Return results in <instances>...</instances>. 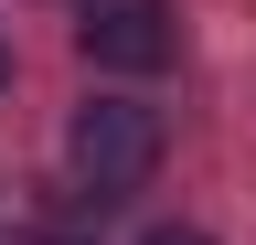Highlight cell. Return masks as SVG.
<instances>
[{
    "mask_svg": "<svg viewBox=\"0 0 256 245\" xmlns=\"http://www.w3.org/2000/svg\"><path fill=\"white\" fill-rule=\"evenodd\" d=\"M160 149H171V128H160V107H139V96H86V107H75V128H64L75 192H86L96 213L128 203V192H150Z\"/></svg>",
    "mask_w": 256,
    "mask_h": 245,
    "instance_id": "cell-1",
    "label": "cell"
},
{
    "mask_svg": "<svg viewBox=\"0 0 256 245\" xmlns=\"http://www.w3.org/2000/svg\"><path fill=\"white\" fill-rule=\"evenodd\" d=\"M0 85H11V43H0Z\"/></svg>",
    "mask_w": 256,
    "mask_h": 245,
    "instance_id": "cell-5",
    "label": "cell"
},
{
    "mask_svg": "<svg viewBox=\"0 0 256 245\" xmlns=\"http://www.w3.org/2000/svg\"><path fill=\"white\" fill-rule=\"evenodd\" d=\"M139 245H214V235H203V224H150Z\"/></svg>",
    "mask_w": 256,
    "mask_h": 245,
    "instance_id": "cell-3",
    "label": "cell"
},
{
    "mask_svg": "<svg viewBox=\"0 0 256 245\" xmlns=\"http://www.w3.org/2000/svg\"><path fill=\"white\" fill-rule=\"evenodd\" d=\"M75 43H86V64H107V75H160L182 53V21H171V0H86Z\"/></svg>",
    "mask_w": 256,
    "mask_h": 245,
    "instance_id": "cell-2",
    "label": "cell"
},
{
    "mask_svg": "<svg viewBox=\"0 0 256 245\" xmlns=\"http://www.w3.org/2000/svg\"><path fill=\"white\" fill-rule=\"evenodd\" d=\"M0 245H75V235H54V224H22V235H0Z\"/></svg>",
    "mask_w": 256,
    "mask_h": 245,
    "instance_id": "cell-4",
    "label": "cell"
}]
</instances>
